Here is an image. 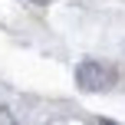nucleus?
Returning a JSON list of instances; mask_svg holds the SVG:
<instances>
[{"label":"nucleus","instance_id":"1","mask_svg":"<svg viewBox=\"0 0 125 125\" xmlns=\"http://www.w3.org/2000/svg\"><path fill=\"white\" fill-rule=\"evenodd\" d=\"M76 82H79L86 92H95V89L112 86V82H115V73H112V66H105V62L86 59V62H79V69H76Z\"/></svg>","mask_w":125,"mask_h":125},{"label":"nucleus","instance_id":"2","mask_svg":"<svg viewBox=\"0 0 125 125\" xmlns=\"http://www.w3.org/2000/svg\"><path fill=\"white\" fill-rule=\"evenodd\" d=\"M40 3H50V0H40Z\"/></svg>","mask_w":125,"mask_h":125}]
</instances>
